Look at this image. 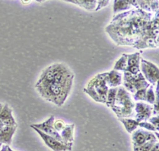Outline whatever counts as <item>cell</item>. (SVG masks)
Segmentation results:
<instances>
[{
    "label": "cell",
    "instance_id": "obj_1",
    "mask_svg": "<svg viewBox=\"0 0 159 151\" xmlns=\"http://www.w3.org/2000/svg\"><path fill=\"white\" fill-rule=\"evenodd\" d=\"M155 14L140 8L117 13L114 15L105 31L117 46L133 47L147 29Z\"/></svg>",
    "mask_w": 159,
    "mask_h": 151
},
{
    "label": "cell",
    "instance_id": "obj_2",
    "mask_svg": "<svg viewBox=\"0 0 159 151\" xmlns=\"http://www.w3.org/2000/svg\"><path fill=\"white\" fill-rule=\"evenodd\" d=\"M35 87L45 100L60 107L63 105L70 94L72 87L62 85L53 80L37 82Z\"/></svg>",
    "mask_w": 159,
    "mask_h": 151
},
{
    "label": "cell",
    "instance_id": "obj_3",
    "mask_svg": "<svg viewBox=\"0 0 159 151\" xmlns=\"http://www.w3.org/2000/svg\"><path fill=\"white\" fill-rule=\"evenodd\" d=\"M134 106L135 102L130 94L123 86H119L114 105L111 108L117 118H130L134 116Z\"/></svg>",
    "mask_w": 159,
    "mask_h": 151
},
{
    "label": "cell",
    "instance_id": "obj_4",
    "mask_svg": "<svg viewBox=\"0 0 159 151\" xmlns=\"http://www.w3.org/2000/svg\"><path fill=\"white\" fill-rule=\"evenodd\" d=\"M106 72L98 74L84 88V92L96 102L105 104L109 87L106 79Z\"/></svg>",
    "mask_w": 159,
    "mask_h": 151
},
{
    "label": "cell",
    "instance_id": "obj_5",
    "mask_svg": "<svg viewBox=\"0 0 159 151\" xmlns=\"http://www.w3.org/2000/svg\"><path fill=\"white\" fill-rule=\"evenodd\" d=\"M158 12H157L147 29L133 47L142 50L158 47Z\"/></svg>",
    "mask_w": 159,
    "mask_h": 151
},
{
    "label": "cell",
    "instance_id": "obj_6",
    "mask_svg": "<svg viewBox=\"0 0 159 151\" xmlns=\"http://www.w3.org/2000/svg\"><path fill=\"white\" fill-rule=\"evenodd\" d=\"M123 87L131 94H134L137 90L148 88L150 84L145 80L142 74L140 72L137 74L133 75L124 71L122 74Z\"/></svg>",
    "mask_w": 159,
    "mask_h": 151
},
{
    "label": "cell",
    "instance_id": "obj_7",
    "mask_svg": "<svg viewBox=\"0 0 159 151\" xmlns=\"http://www.w3.org/2000/svg\"><path fill=\"white\" fill-rule=\"evenodd\" d=\"M140 71L145 80L150 85L155 86L158 84L159 79V70L155 64L141 58L140 62Z\"/></svg>",
    "mask_w": 159,
    "mask_h": 151
},
{
    "label": "cell",
    "instance_id": "obj_8",
    "mask_svg": "<svg viewBox=\"0 0 159 151\" xmlns=\"http://www.w3.org/2000/svg\"><path fill=\"white\" fill-rule=\"evenodd\" d=\"M30 127L32 129H33L39 134V135L43 140V141L45 144V145L48 148L52 149L53 151H71V150H72V147L66 145V144L57 140L54 137L46 134L43 132L41 131L40 130H39L32 125H30Z\"/></svg>",
    "mask_w": 159,
    "mask_h": 151
},
{
    "label": "cell",
    "instance_id": "obj_9",
    "mask_svg": "<svg viewBox=\"0 0 159 151\" xmlns=\"http://www.w3.org/2000/svg\"><path fill=\"white\" fill-rule=\"evenodd\" d=\"M134 110L135 120L139 122L147 121L152 116L153 106L148 103L139 101L135 103Z\"/></svg>",
    "mask_w": 159,
    "mask_h": 151
},
{
    "label": "cell",
    "instance_id": "obj_10",
    "mask_svg": "<svg viewBox=\"0 0 159 151\" xmlns=\"http://www.w3.org/2000/svg\"><path fill=\"white\" fill-rule=\"evenodd\" d=\"M55 120V116L53 115H52L45 121H43L42 123L31 124L30 125L40 130L41 131L43 132L46 134H47L48 135H50V136L54 137L55 139H56L57 140H58L60 141L61 142L63 143L60 134L55 129V128L53 127V123H54Z\"/></svg>",
    "mask_w": 159,
    "mask_h": 151
},
{
    "label": "cell",
    "instance_id": "obj_11",
    "mask_svg": "<svg viewBox=\"0 0 159 151\" xmlns=\"http://www.w3.org/2000/svg\"><path fill=\"white\" fill-rule=\"evenodd\" d=\"M153 140H158L155 136V133L143 129H135L132 133V143L133 147L142 145L148 141Z\"/></svg>",
    "mask_w": 159,
    "mask_h": 151
},
{
    "label": "cell",
    "instance_id": "obj_12",
    "mask_svg": "<svg viewBox=\"0 0 159 151\" xmlns=\"http://www.w3.org/2000/svg\"><path fill=\"white\" fill-rule=\"evenodd\" d=\"M106 79L109 88L118 87L122 83V74L120 71L112 69L106 72Z\"/></svg>",
    "mask_w": 159,
    "mask_h": 151
},
{
    "label": "cell",
    "instance_id": "obj_13",
    "mask_svg": "<svg viewBox=\"0 0 159 151\" xmlns=\"http://www.w3.org/2000/svg\"><path fill=\"white\" fill-rule=\"evenodd\" d=\"M0 120L4 125H17L12 115V110L7 104L4 105L1 111L0 112Z\"/></svg>",
    "mask_w": 159,
    "mask_h": 151
},
{
    "label": "cell",
    "instance_id": "obj_14",
    "mask_svg": "<svg viewBox=\"0 0 159 151\" xmlns=\"http://www.w3.org/2000/svg\"><path fill=\"white\" fill-rule=\"evenodd\" d=\"M75 124H65L64 129L60 133L63 143L69 147H72L74 142Z\"/></svg>",
    "mask_w": 159,
    "mask_h": 151
},
{
    "label": "cell",
    "instance_id": "obj_15",
    "mask_svg": "<svg viewBox=\"0 0 159 151\" xmlns=\"http://www.w3.org/2000/svg\"><path fill=\"white\" fill-rule=\"evenodd\" d=\"M17 125L8 126L3 125L0 131V144L10 145L12 137L17 129Z\"/></svg>",
    "mask_w": 159,
    "mask_h": 151
},
{
    "label": "cell",
    "instance_id": "obj_16",
    "mask_svg": "<svg viewBox=\"0 0 159 151\" xmlns=\"http://www.w3.org/2000/svg\"><path fill=\"white\" fill-rule=\"evenodd\" d=\"M119 120L123 124L126 131L129 134H132L139 127V122L131 118H121L119 119Z\"/></svg>",
    "mask_w": 159,
    "mask_h": 151
},
{
    "label": "cell",
    "instance_id": "obj_17",
    "mask_svg": "<svg viewBox=\"0 0 159 151\" xmlns=\"http://www.w3.org/2000/svg\"><path fill=\"white\" fill-rule=\"evenodd\" d=\"M140 53L134 52L132 54H127V68H129L132 66H140ZM126 70V69H125Z\"/></svg>",
    "mask_w": 159,
    "mask_h": 151
},
{
    "label": "cell",
    "instance_id": "obj_18",
    "mask_svg": "<svg viewBox=\"0 0 159 151\" xmlns=\"http://www.w3.org/2000/svg\"><path fill=\"white\" fill-rule=\"evenodd\" d=\"M118 87H112L109 88L106 97V100L105 104L107 105V107L112 108L115 103V100L116 97L117 91Z\"/></svg>",
    "mask_w": 159,
    "mask_h": 151
},
{
    "label": "cell",
    "instance_id": "obj_19",
    "mask_svg": "<svg viewBox=\"0 0 159 151\" xmlns=\"http://www.w3.org/2000/svg\"><path fill=\"white\" fill-rule=\"evenodd\" d=\"M127 68V54L124 53L121 57L116 62L114 69L118 71L124 72Z\"/></svg>",
    "mask_w": 159,
    "mask_h": 151
},
{
    "label": "cell",
    "instance_id": "obj_20",
    "mask_svg": "<svg viewBox=\"0 0 159 151\" xmlns=\"http://www.w3.org/2000/svg\"><path fill=\"white\" fill-rule=\"evenodd\" d=\"M155 101V93L154 90V85H150L147 89L145 102L153 105Z\"/></svg>",
    "mask_w": 159,
    "mask_h": 151
},
{
    "label": "cell",
    "instance_id": "obj_21",
    "mask_svg": "<svg viewBox=\"0 0 159 151\" xmlns=\"http://www.w3.org/2000/svg\"><path fill=\"white\" fill-rule=\"evenodd\" d=\"M158 141V140H153L148 141L142 145L133 147V150L134 151H149L152 149V147L155 145V144Z\"/></svg>",
    "mask_w": 159,
    "mask_h": 151
},
{
    "label": "cell",
    "instance_id": "obj_22",
    "mask_svg": "<svg viewBox=\"0 0 159 151\" xmlns=\"http://www.w3.org/2000/svg\"><path fill=\"white\" fill-rule=\"evenodd\" d=\"M147 88L141 89L137 90L134 94H133L132 97L135 101L139 102H144L145 100V95H146V91Z\"/></svg>",
    "mask_w": 159,
    "mask_h": 151
},
{
    "label": "cell",
    "instance_id": "obj_23",
    "mask_svg": "<svg viewBox=\"0 0 159 151\" xmlns=\"http://www.w3.org/2000/svg\"><path fill=\"white\" fill-rule=\"evenodd\" d=\"M139 127L150 132H158L152 124H150L149 122H147V121H143V122H139Z\"/></svg>",
    "mask_w": 159,
    "mask_h": 151
},
{
    "label": "cell",
    "instance_id": "obj_24",
    "mask_svg": "<svg viewBox=\"0 0 159 151\" xmlns=\"http://www.w3.org/2000/svg\"><path fill=\"white\" fill-rule=\"evenodd\" d=\"M65 126V123L64 122L63 120L61 119H58V120H55L54 123H53V127L60 134L61 130L64 129Z\"/></svg>",
    "mask_w": 159,
    "mask_h": 151
},
{
    "label": "cell",
    "instance_id": "obj_25",
    "mask_svg": "<svg viewBox=\"0 0 159 151\" xmlns=\"http://www.w3.org/2000/svg\"><path fill=\"white\" fill-rule=\"evenodd\" d=\"M148 122L152 124L157 130V131H159V119H158V115H153L151 116L148 119Z\"/></svg>",
    "mask_w": 159,
    "mask_h": 151
},
{
    "label": "cell",
    "instance_id": "obj_26",
    "mask_svg": "<svg viewBox=\"0 0 159 151\" xmlns=\"http://www.w3.org/2000/svg\"><path fill=\"white\" fill-rule=\"evenodd\" d=\"M0 151H14V150L11 149V147H9V145L4 144V145H1Z\"/></svg>",
    "mask_w": 159,
    "mask_h": 151
},
{
    "label": "cell",
    "instance_id": "obj_27",
    "mask_svg": "<svg viewBox=\"0 0 159 151\" xmlns=\"http://www.w3.org/2000/svg\"><path fill=\"white\" fill-rule=\"evenodd\" d=\"M149 151H159V143L158 141L155 144V145L152 147Z\"/></svg>",
    "mask_w": 159,
    "mask_h": 151
},
{
    "label": "cell",
    "instance_id": "obj_28",
    "mask_svg": "<svg viewBox=\"0 0 159 151\" xmlns=\"http://www.w3.org/2000/svg\"><path fill=\"white\" fill-rule=\"evenodd\" d=\"M21 2L24 4H28L31 2V0H21Z\"/></svg>",
    "mask_w": 159,
    "mask_h": 151
},
{
    "label": "cell",
    "instance_id": "obj_29",
    "mask_svg": "<svg viewBox=\"0 0 159 151\" xmlns=\"http://www.w3.org/2000/svg\"><path fill=\"white\" fill-rule=\"evenodd\" d=\"M3 124H2V122H1V120H0V131H1V130L2 129V127H3Z\"/></svg>",
    "mask_w": 159,
    "mask_h": 151
},
{
    "label": "cell",
    "instance_id": "obj_30",
    "mask_svg": "<svg viewBox=\"0 0 159 151\" xmlns=\"http://www.w3.org/2000/svg\"><path fill=\"white\" fill-rule=\"evenodd\" d=\"M3 106H4V105L2 104H1V103H0V112L1 111V110H2V107H3Z\"/></svg>",
    "mask_w": 159,
    "mask_h": 151
},
{
    "label": "cell",
    "instance_id": "obj_31",
    "mask_svg": "<svg viewBox=\"0 0 159 151\" xmlns=\"http://www.w3.org/2000/svg\"><path fill=\"white\" fill-rule=\"evenodd\" d=\"M1 145H2V144H0V149H1Z\"/></svg>",
    "mask_w": 159,
    "mask_h": 151
},
{
    "label": "cell",
    "instance_id": "obj_32",
    "mask_svg": "<svg viewBox=\"0 0 159 151\" xmlns=\"http://www.w3.org/2000/svg\"><path fill=\"white\" fill-rule=\"evenodd\" d=\"M42 2H43V1H46V0H42Z\"/></svg>",
    "mask_w": 159,
    "mask_h": 151
}]
</instances>
